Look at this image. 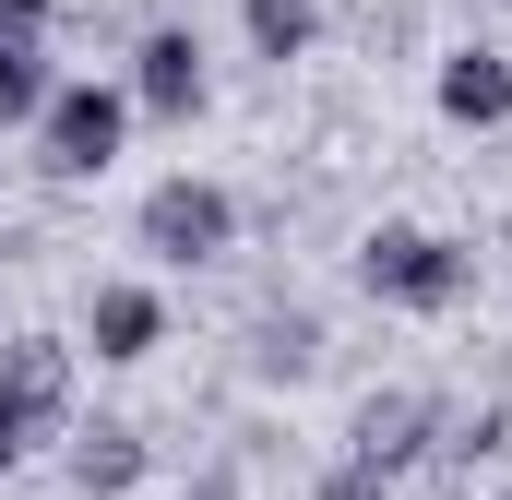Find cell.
<instances>
[{
	"label": "cell",
	"instance_id": "6da1fadb",
	"mask_svg": "<svg viewBox=\"0 0 512 500\" xmlns=\"http://www.w3.org/2000/svg\"><path fill=\"white\" fill-rule=\"evenodd\" d=\"M465 286H477V250L441 239V227H370V239H358V298H370V310L441 322V310H465Z\"/></svg>",
	"mask_w": 512,
	"mask_h": 500
},
{
	"label": "cell",
	"instance_id": "7a4b0ae2",
	"mask_svg": "<svg viewBox=\"0 0 512 500\" xmlns=\"http://www.w3.org/2000/svg\"><path fill=\"white\" fill-rule=\"evenodd\" d=\"M131 239H143V262H167V274H203V262L239 250V191L179 167V179H155V191L131 203Z\"/></svg>",
	"mask_w": 512,
	"mask_h": 500
},
{
	"label": "cell",
	"instance_id": "3957f363",
	"mask_svg": "<svg viewBox=\"0 0 512 500\" xmlns=\"http://www.w3.org/2000/svg\"><path fill=\"white\" fill-rule=\"evenodd\" d=\"M131 143V96L120 84H60L48 108H36V179H60V191H84V179H108Z\"/></svg>",
	"mask_w": 512,
	"mask_h": 500
},
{
	"label": "cell",
	"instance_id": "277c9868",
	"mask_svg": "<svg viewBox=\"0 0 512 500\" xmlns=\"http://www.w3.org/2000/svg\"><path fill=\"white\" fill-rule=\"evenodd\" d=\"M429 441H441V393H417V381L358 393V417H346V465H370V477H393V489L429 465Z\"/></svg>",
	"mask_w": 512,
	"mask_h": 500
},
{
	"label": "cell",
	"instance_id": "5b68a950",
	"mask_svg": "<svg viewBox=\"0 0 512 500\" xmlns=\"http://www.w3.org/2000/svg\"><path fill=\"white\" fill-rule=\"evenodd\" d=\"M120 96H131V120H203V96H215V72H203V36L191 24H143L131 36V72H120Z\"/></svg>",
	"mask_w": 512,
	"mask_h": 500
},
{
	"label": "cell",
	"instance_id": "8992f818",
	"mask_svg": "<svg viewBox=\"0 0 512 500\" xmlns=\"http://www.w3.org/2000/svg\"><path fill=\"white\" fill-rule=\"evenodd\" d=\"M0 417L36 441H72V346L60 334H0Z\"/></svg>",
	"mask_w": 512,
	"mask_h": 500
},
{
	"label": "cell",
	"instance_id": "52a82bcc",
	"mask_svg": "<svg viewBox=\"0 0 512 500\" xmlns=\"http://www.w3.org/2000/svg\"><path fill=\"white\" fill-rule=\"evenodd\" d=\"M429 108H441L453 131H501V120H512V48L453 36V48H441V72H429Z\"/></svg>",
	"mask_w": 512,
	"mask_h": 500
},
{
	"label": "cell",
	"instance_id": "ba28073f",
	"mask_svg": "<svg viewBox=\"0 0 512 500\" xmlns=\"http://www.w3.org/2000/svg\"><path fill=\"white\" fill-rule=\"evenodd\" d=\"M84 346H96L108 370L155 358V346H167V298H155L143 274H96V286H84Z\"/></svg>",
	"mask_w": 512,
	"mask_h": 500
},
{
	"label": "cell",
	"instance_id": "9c48e42d",
	"mask_svg": "<svg viewBox=\"0 0 512 500\" xmlns=\"http://www.w3.org/2000/svg\"><path fill=\"white\" fill-rule=\"evenodd\" d=\"M322 346H334V334H322L310 298H262L251 334H239V370H251V381H310V370H322Z\"/></svg>",
	"mask_w": 512,
	"mask_h": 500
},
{
	"label": "cell",
	"instance_id": "30bf717a",
	"mask_svg": "<svg viewBox=\"0 0 512 500\" xmlns=\"http://www.w3.org/2000/svg\"><path fill=\"white\" fill-rule=\"evenodd\" d=\"M143 465H155L143 417H96V429H72V453H60L72 500H120V489H143Z\"/></svg>",
	"mask_w": 512,
	"mask_h": 500
},
{
	"label": "cell",
	"instance_id": "8fae6325",
	"mask_svg": "<svg viewBox=\"0 0 512 500\" xmlns=\"http://www.w3.org/2000/svg\"><path fill=\"white\" fill-rule=\"evenodd\" d=\"M239 36H251V60H310L322 48V0H239Z\"/></svg>",
	"mask_w": 512,
	"mask_h": 500
},
{
	"label": "cell",
	"instance_id": "7c38bea8",
	"mask_svg": "<svg viewBox=\"0 0 512 500\" xmlns=\"http://www.w3.org/2000/svg\"><path fill=\"white\" fill-rule=\"evenodd\" d=\"M60 96V72H48V48H0V131H36V108Z\"/></svg>",
	"mask_w": 512,
	"mask_h": 500
},
{
	"label": "cell",
	"instance_id": "4fadbf2b",
	"mask_svg": "<svg viewBox=\"0 0 512 500\" xmlns=\"http://www.w3.org/2000/svg\"><path fill=\"white\" fill-rule=\"evenodd\" d=\"M48 24H60V0H0V48H48Z\"/></svg>",
	"mask_w": 512,
	"mask_h": 500
},
{
	"label": "cell",
	"instance_id": "5bb4252c",
	"mask_svg": "<svg viewBox=\"0 0 512 500\" xmlns=\"http://www.w3.org/2000/svg\"><path fill=\"white\" fill-rule=\"evenodd\" d=\"M310 500H393V477H370V465H334V477H322Z\"/></svg>",
	"mask_w": 512,
	"mask_h": 500
},
{
	"label": "cell",
	"instance_id": "9a60e30c",
	"mask_svg": "<svg viewBox=\"0 0 512 500\" xmlns=\"http://www.w3.org/2000/svg\"><path fill=\"white\" fill-rule=\"evenodd\" d=\"M167 500H251V489H239V465H203L191 489H167Z\"/></svg>",
	"mask_w": 512,
	"mask_h": 500
},
{
	"label": "cell",
	"instance_id": "2e32d148",
	"mask_svg": "<svg viewBox=\"0 0 512 500\" xmlns=\"http://www.w3.org/2000/svg\"><path fill=\"white\" fill-rule=\"evenodd\" d=\"M501 500H512V489H501Z\"/></svg>",
	"mask_w": 512,
	"mask_h": 500
}]
</instances>
